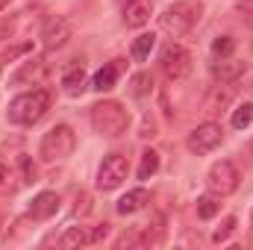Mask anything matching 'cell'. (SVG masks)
I'll use <instances>...</instances> for the list:
<instances>
[{
    "label": "cell",
    "instance_id": "27",
    "mask_svg": "<svg viewBox=\"0 0 253 250\" xmlns=\"http://www.w3.org/2000/svg\"><path fill=\"white\" fill-rule=\"evenodd\" d=\"M33 50V44L30 42H24V44H15V47H6V53L0 56V62H15L18 56H24V53H30Z\"/></svg>",
    "mask_w": 253,
    "mask_h": 250
},
{
    "label": "cell",
    "instance_id": "23",
    "mask_svg": "<svg viewBox=\"0 0 253 250\" xmlns=\"http://www.w3.org/2000/svg\"><path fill=\"white\" fill-rule=\"evenodd\" d=\"M233 126L236 129H248L253 121V103H242V106H236V112H233Z\"/></svg>",
    "mask_w": 253,
    "mask_h": 250
},
{
    "label": "cell",
    "instance_id": "12",
    "mask_svg": "<svg viewBox=\"0 0 253 250\" xmlns=\"http://www.w3.org/2000/svg\"><path fill=\"white\" fill-rule=\"evenodd\" d=\"M150 15H153V3H150V0H129L124 6V24L129 30L144 27V24L150 21Z\"/></svg>",
    "mask_w": 253,
    "mask_h": 250
},
{
    "label": "cell",
    "instance_id": "14",
    "mask_svg": "<svg viewBox=\"0 0 253 250\" xmlns=\"http://www.w3.org/2000/svg\"><path fill=\"white\" fill-rule=\"evenodd\" d=\"M121 71H124V65L121 59H115V62H106L97 74H94V80H91V88H97V91H112L115 85H118V77H121Z\"/></svg>",
    "mask_w": 253,
    "mask_h": 250
},
{
    "label": "cell",
    "instance_id": "1",
    "mask_svg": "<svg viewBox=\"0 0 253 250\" xmlns=\"http://www.w3.org/2000/svg\"><path fill=\"white\" fill-rule=\"evenodd\" d=\"M47 109H50V91L47 88H33V91L18 94L15 100H9L6 118L15 126H33L47 115Z\"/></svg>",
    "mask_w": 253,
    "mask_h": 250
},
{
    "label": "cell",
    "instance_id": "19",
    "mask_svg": "<svg viewBox=\"0 0 253 250\" xmlns=\"http://www.w3.org/2000/svg\"><path fill=\"white\" fill-rule=\"evenodd\" d=\"M153 44H156V36H153V33H141V36H138V39L132 42V47H129L132 59H135V62H144V59L150 56Z\"/></svg>",
    "mask_w": 253,
    "mask_h": 250
},
{
    "label": "cell",
    "instance_id": "21",
    "mask_svg": "<svg viewBox=\"0 0 253 250\" xmlns=\"http://www.w3.org/2000/svg\"><path fill=\"white\" fill-rule=\"evenodd\" d=\"M159 171V153L156 150H144L141 153V165H138V180H150Z\"/></svg>",
    "mask_w": 253,
    "mask_h": 250
},
{
    "label": "cell",
    "instance_id": "5",
    "mask_svg": "<svg viewBox=\"0 0 253 250\" xmlns=\"http://www.w3.org/2000/svg\"><path fill=\"white\" fill-rule=\"evenodd\" d=\"M129 174V162H126L124 153H109L103 156L100 168H97V188L100 191H115Z\"/></svg>",
    "mask_w": 253,
    "mask_h": 250
},
{
    "label": "cell",
    "instance_id": "3",
    "mask_svg": "<svg viewBox=\"0 0 253 250\" xmlns=\"http://www.w3.org/2000/svg\"><path fill=\"white\" fill-rule=\"evenodd\" d=\"M200 15H203V3H200V0H177V3H171V6L159 15V27H162L168 36L180 39V36H186V33H191V30L197 27Z\"/></svg>",
    "mask_w": 253,
    "mask_h": 250
},
{
    "label": "cell",
    "instance_id": "26",
    "mask_svg": "<svg viewBox=\"0 0 253 250\" xmlns=\"http://www.w3.org/2000/svg\"><path fill=\"white\" fill-rule=\"evenodd\" d=\"M150 88H153V80H150V74H138V77H132V94H135V97L147 94Z\"/></svg>",
    "mask_w": 253,
    "mask_h": 250
},
{
    "label": "cell",
    "instance_id": "29",
    "mask_svg": "<svg viewBox=\"0 0 253 250\" xmlns=\"http://www.w3.org/2000/svg\"><path fill=\"white\" fill-rule=\"evenodd\" d=\"M6 6H9V0H0V12H3V9H6Z\"/></svg>",
    "mask_w": 253,
    "mask_h": 250
},
{
    "label": "cell",
    "instance_id": "24",
    "mask_svg": "<svg viewBox=\"0 0 253 250\" xmlns=\"http://www.w3.org/2000/svg\"><path fill=\"white\" fill-rule=\"evenodd\" d=\"M233 230H236V218H233V215H227V218H224V224H221V227L212 233V242H215V245L227 242V239L233 236Z\"/></svg>",
    "mask_w": 253,
    "mask_h": 250
},
{
    "label": "cell",
    "instance_id": "4",
    "mask_svg": "<svg viewBox=\"0 0 253 250\" xmlns=\"http://www.w3.org/2000/svg\"><path fill=\"white\" fill-rule=\"evenodd\" d=\"M74 147H77L74 129L68 124H56L44 132V138H42V144H39V156H42L44 162H59V159H68V156L74 153Z\"/></svg>",
    "mask_w": 253,
    "mask_h": 250
},
{
    "label": "cell",
    "instance_id": "8",
    "mask_svg": "<svg viewBox=\"0 0 253 250\" xmlns=\"http://www.w3.org/2000/svg\"><path fill=\"white\" fill-rule=\"evenodd\" d=\"M206 186L209 191H215V194H233L236 188H239V171H236V165L230 162V159H221V162H215L212 168H209V174H206Z\"/></svg>",
    "mask_w": 253,
    "mask_h": 250
},
{
    "label": "cell",
    "instance_id": "22",
    "mask_svg": "<svg viewBox=\"0 0 253 250\" xmlns=\"http://www.w3.org/2000/svg\"><path fill=\"white\" fill-rule=\"evenodd\" d=\"M233 50H236V39H233V36H218V39L212 42L215 59H227V56H233Z\"/></svg>",
    "mask_w": 253,
    "mask_h": 250
},
{
    "label": "cell",
    "instance_id": "31",
    "mask_svg": "<svg viewBox=\"0 0 253 250\" xmlns=\"http://www.w3.org/2000/svg\"><path fill=\"white\" fill-rule=\"evenodd\" d=\"M3 174H6V168H3V165H0V180H3Z\"/></svg>",
    "mask_w": 253,
    "mask_h": 250
},
{
    "label": "cell",
    "instance_id": "16",
    "mask_svg": "<svg viewBox=\"0 0 253 250\" xmlns=\"http://www.w3.org/2000/svg\"><path fill=\"white\" fill-rule=\"evenodd\" d=\"M248 71V65L239 62V59H218V62L212 65V77L218 80V83H233V80H239L242 74Z\"/></svg>",
    "mask_w": 253,
    "mask_h": 250
},
{
    "label": "cell",
    "instance_id": "20",
    "mask_svg": "<svg viewBox=\"0 0 253 250\" xmlns=\"http://www.w3.org/2000/svg\"><path fill=\"white\" fill-rule=\"evenodd\" d=\"M59 245L62 248H83V245H88V227H68V233L59 239Z\"/></svg>",
    "mask_w": 253,
    "mask_h": 250
},
{
    "label": "cell",
    "instance_id": "7",
    "mask_svg": "<svg viewBox=\"0 0 253 250\" xmlns=\"http://www.w3.org/2000/svg\"><path fill=\"white\" fill-rule=\"evenodd\" d=\"M221 141H224V129L215 124V121H206V124H197L189 132L186 147H189L194 156H206V153H212Z\"/></svg>",
    "mask_w": 253,
    "mask_h": 250
},
{
    "label": "cell",
    "instance_id": "15",
    "mask_svg": "<svg viewBox=\"0 0 253 250\" xmlns=\"http://www.w3.org/2000/svg\"><path fill=\"white\" fill-rule=\"evenodd\" d=\"M62 88L68 97H80L85 88H88V74H85V68L83 65H74V68H68L62 77Z\"/></svg>",
    "mask_w": 253,
    "mask_h": 250
},
{
    "label": "cell",
    "instance_id": "10",
    "mask_svg": "<svg viewBox=\"0 0 253 250\" xmlns=\"http://www.w3.org/2000/svg\"><path fill=\"white\" fill-rule=\"evenodd\" d=\"M59 206H62V200H59L56 191H42V194L33 197V203L27 209V218L30 221H50L59 212Z\"/></svg>",
    "mask_w": 253,
    "mask_h": 250
},
{
    "label": "cell",
    "instance_id": "18",
    "mask_svg": "<svg viewBox=\"0 0 253 250\" xmlns=\"http://www.w3.org/2000/svg\"><path fill=\"white\" fill-rule=\"evenodd\" d=\"M221 212V194H203V197H197V218H203V221H212L215 215Z\"/></svg>",
    "mask_w": 253,
    "mask_h": 250
},
{
    "label": "cell",
    "instance_id": "13",
    "mask_svg": "<svg viewBox=\"0 0 253 250\" xmlns=\"http://www.w3.org/2000/svg\"><path fill=\"white\" fill-rule=\"evenodd\" d=\"M44 71H47L44 59H27L12 74V85H33V83H39L44 77Z\"/></svg>",
    "mask_w": 253,
    "mask_h": 250
},
{
    "label": "cell",
    "instance_id": "32",
    "mask_svg": "<svg viewBox=\"0 0 253 250\" xmlns=\"http://www.w3.org/2000/svg\"><path fill=\"white\" fill-rule=\"evenodd\" d=\"M251 227H253V209H251Z\"/></svg>",
    "mask_w": 253,
    "mask_h": 250
},
{
    "label": "cell",
    "instance_id": "33",
    "mask_svg": "<svg viewBox=\"0 0 253 250\" xmlns=\"http://www.w3.org/2000/svg\"><path fill=\"white\" fill-rule=\"evenodd\" d=\"M0 68H3V62H0Z\"/></svg>",
    "mask_w": 253,
    "mask_h": 250
},
{
    "label": "cell",
    "instance_id": "28",
    "mask_svg": "<svg viewBox=\"0 0 253 250\" xmlns=\"http://www.w3.org/2000/svg\"><path fill=\"white\" fill-rule=\"evenodd\" d=\"M109 224H97V227H88V245H100L106 236H109Z\"/></svg>",
    "mask_w": 253,
    "mask_h": 250
},
{
    "label": "cell",
    "instance_id": "9",
    "mask_svg": "<svg viewBox=\"0 0 253 250\" xmlns=\"http://www.w3.org/2000/svg\"><path fill=\"white\" fill-rule=\"evenodd\" d=\"M74 36V27H71V21L62 18V15H53V18H47L44 21V27H42V47L44 50H59L68 44V39Z\"/></svg>",
    "mask_w": 253,
    "mask_h": 250
},
{
    "label": "cell",
    "instance_id": "11",
    "mask_svg": "<svg viewBox=\"0 0 253 250\" xmlns=\"http://www.w3.org/2000/svg\"><path fill=\"white\" fill-rule=\"evenodd\" d=\"M233 88H230V83H218V85H212L209 88V94L203 97V115H209V118H215V115H221L230 103H233Z\"/></svg>",
    "mask_w": 253,
    "mask_h": 250
},
{
    "label": "cell",
    "instance_id": "17",
    "mask_svg": "<svg viewBox=\"0 0 253 250\" xmlns=\"http://www.w3.org/2000/svg\"><path fill=\"white\" fill-rule=\"evenodd\" d=\"M144 203H150V194L144 191V188H132V191H126L124 197L118 200V212L121 215H132V212H138V209H144Z\"/></svg>",
    "mask_w": 253,
    "mask_h": 250
},
{
    "label": "cell",
    "instance_id": "25",
    "mask_svg": "<svg viewBox=\"0 0 253 250\" xmlns=\"http://www.w3.org/2000/svg\"><path fill=\"white\" fill-rule=\"evenodd\" d=\"M91 212V194L88 191H80L77 197H74V215L77 218H85Z\"/></svg>",
    "mask_w": 253,
    "mask_h": 250
},
{
    "label": "cell",
    "instance_id": "30",
    "mask_svg": "<svg viewBox=\"0 0 253 250\" xmlns=\"http://www.w3.org/2000/svg\"><path fill=\"white\" fill-rule=\"evenodd\" d=\"M248 24H251V27H253V12H251V15H248Z\"/></svg>",
    "mask_w": 253,
    "mask_h": 250
},
{
    "label": "cell",
    "instance_id": "6",
    "mask_svg": "<svg viewBox=\"0 0 253 250\" xmlns=\"http://www.w3.org/2000/svg\"><path fill=\"white\" fill-rule=\"evenodd\" d=\"M159 68H162V74H165L171 83H177V80L189 77L191 53L183 44H168V47H162V53H159Z\"/></svg>",
    "mask_w": 253,
    "mask_h": 250
},
{
    "label": "cell",
    "instance_id": "2",
    "mask_svg": "<svg viewBox=\"0 0 253 250\" xmlns=\"http://www.w3.org/2000/svg\"><path fill=\"white\" fill-rule=\"evenodd\" d=\"M88 118H91L94 132L103 135V138H118V135H124L126 126H129V112H126L124 103H118V100H100V103H94Z\"/></svg>",
    "mask_w": 253,
    "mask_h": 250
}]
</instances>
